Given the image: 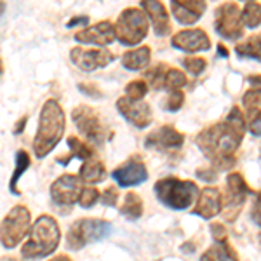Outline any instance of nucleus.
Wrapping results in <instances>:
<instances>
[{
  "instance_id": "23",
  "label": "nucleus",
  "mask_w": 261,
  "mask_h": 261,
  "mask_svg": "<svg viewBox=\"0 0 261 261\" xmlns=\"http://www.w3.org/2000/svg\"><path fill=\"white\" fill-rule=\"evenodd\" d=\"M105 176H107L105 164L101 161H94V159H89L87 162H84L81 172H79V178L84 183H99V181L105 179Z\"/></svg>"
},
{
  "instance_id": "42",
  "label": "nucleus",
  "mask_w": 261,
  "mask_h": 261,
  "mask_svg": "<svg viewBox=\"0 0 261 261\" xmlns=\"http://www.w3.org/2000/svg\"><path fill=\"white\" fill-rule=\"evenodd\" d=\"M89 23V18H87V16H82V18H73V19H70L68 23H66V27L68 28H71V27H75V24H87Z\"/></svg>"
},
{
  "instance_id": "8",
  "label": "nucleus",
  "mask_w": 261,
  "mask_h": 261,
  "mask_svg": "<svg viewBox=\"0 0 261 261\" xmlns=\"http://www.w3.org/2000/svg\"><path fill=\"white\" fill-rule=\"evenodd\" d=\"M242 11L235 2H225L214 12V27L221 37L228 40H237L242 37Z\"/></svg>"
},
{
  "instance_id": "45",
  "label": "nucleus",
  "mask_w": 261,
  "mask_h": 261,
  "mask_svg": "<svg viewBox=\"0 0 261 261\" xmlns=\"http://www.w3.org/2000/svg\"><path fill=\"white\" fill-rule=\"evenodd\" d=\"M218 53H220L221 54V56L223 58H226V56H228V50H226L225 47H223V45L220 44V45H218Z\"/></svg>"
},
{
  "instance_id": "19",
  "label": "nucleus",
  "mask_w": 261,
  "mask_h": 261,
  "mask_svg": "<svg viewBox=\"0 0 261 261\" xmlns=\"http://www.w3.org/2000/svg\"><path fill=\"white\" fill-rule=\"evenodd\" d=\"M221 207H223V199H221L220 190L214 187H207L200 192L199 202H197L195 211L193 213H195L197 216H202L204 220H211V218H214L221 211Z\"/></svg>"
},
{
  "instance_id": "20",
  "label": "nucleus",
  "mask_w": 261,
  "mask_h": 261,
  "mask_svg": "<svg viewBox=\"0 0 261 261\" xmlns=\"http://www.w3.org/2000/svg\"><path fill=\"white\" fill-rule=\"evenodd\" d=\"M141 9L150 16L151 23H153L155 33L159 37H166L171 32V21L167 16V11L162 2H155V0H146L141 2Z\"/></svg>"
},
{
  "instance_id": "31",
  "label": "nucleus",
  "mask_w": 261,
  "mask_h": 261,
  "mask_svg": "<svg viewBox=\"0 0 261 261\" xmlns=\"http://www.w3.org/2000/svg\"><path fill=\"white\" fill-rule=\"evenodd\" d=\"M167 66L166 65H157L155 68H151L148 71H145L146 73V79H148L150 86H153L155 89H161L164 87V82H166V75H167Z\"/></svg>"
},
{
  "instance_id": "24",
  "label": "nucleus",
  "mask_w": 261,
  "mask_h": 261,
  "mask_svg": "<svg viewBox=\"0 0 261 261\" xmlns=\"http://www.w3.org/2000/svg\"><path fill=\"white\" fill-rule=\"evenodd\" d=\"M120 213L127 216L129 220H138L143 214V200L138 193H125L124 202L120 205Z\"/></svg>"
},
{
  "instance_id": "21",
  "label": "nucleus",
  "mask_w": 261,
  "mask_h": 261,
  "mask_svg": "<svg viewBox=\"0 0 261 261\" xmlns=\"http://www.w3.org/2000/svg\"><path fill=\"white\" fill-rule=\"evenodd\" d=\"M150 56H151V50L148 45H141L138 49L127 50V53L122 56V65L125 66L127 70H143L148 66L150 63Z\"/></svg>"
},
{
  "instance_id": "1",
  "label": "nucleus",
  "mask_w": 261,
  "mask_h": 261,
  "mask_svg": "<svg viewBox=\"0 0 261 261\" xmlns=\"http://www.w3.org/2000/svg\"><path fill=\"white\" fill-rule=\"evenodd\" d=\"M242 138V130L235 129L228 122H221L202 130L197 136V146L214 164V167L230 169L235 164V151L241 146Z\"/></svg>"
},
{
  "instance_id": "47",
  "label": "nucleus",
  "mask_w": 261,
  "mask_h": 261,
  "mask_svg": "<svg viewBox=\"0 0 261 261\" xmlns=\"http://www.w3.org/2000/svg\"><path fill=\"white\" fill-rule=\"evenodd\" d=\"M7 261H19V259H7Z\"/></svg>"
},
{
  "instance_id": "26",
  "label": "nucleus",
  "mask_w": 261,
  "mask_h": 261,
  "mask_svg": "<svg viewBox=\"0 0 261 261\" xmlns=\"http://www.w3.org/2000/svg\"><path fill=\"white\" fill-rule=\"evenodd\" d=\"M30 155L27 153L24 150H18L16 151V169H14V174H12L11 178V183H9V188L11 192L14 193V195H19V190L16 188V185H18V181L21 176L24 174V171L30 167Z\"/></svg>"
},
{
  "instance_id": "5",
  "label": "nucleus",
  "mask_w": 261,
  "mask_h": 261,
  "mask_svg": "<svg viewBox=\"0 0 261 261\" xmlns=\"http://www.w3.org/2000/svg\"><path fill=\"white\" fill-rule=\"evenodd\" d=\"M112 231V225L108 221L96 220V218H84L75 221L66 233V246L68 249L79 251L91 242H98L108 237Z\"/></svg>"
},
{
  "instance_id": "3",
  "label": "nucleus",
  "mask_w": 261,
  "mask_h": 261,
  "mask_svg": "<svg viewBox=\"0 0 261 261\" xmlns=\"http://www.w3.org/2000/svg\"><path fill=\"white\" fill-rule=\"evenodd\" d=\"M61 239V231L53 216H40L35 221L30 233V241L23 246L21 254L27 259H42L56 251Z\"/></svg>"
},
{
  "instance_id": "25",
  "label": "nucleus",
  "mask_w": 261,
  "mask_h": 261,
  "mask_svg": "<svg viewBox=\"0 0 261 261\" xmlns=\"http://www.w3.org/2000/svg\"><path fill=\"white\" fill-rule=\"evenodd\" d=\"M235 53L242 58H251V60L261 61V33L249 37L244 44H239L235 47Z\"/></svg>"
},
{
  "instance_id": "33",
  "label": "nucleus",
  "mask_w": 261,
  "mask_h": 261,
  "mask_svg": "<svg viewBox=\"0 0 261 261\" xmlns=\"http://www.w3.org/2000/svg\"><path fill=\"white\" fill-rule=\"evenodd\" d=\"M183 65H185V68L190 71L192 75H200L202 71L205 70V65H207V61H205L204 58H185Z\"/></svg>"
},
{
  "instance_id": "16",
  "label": "nucleus",
  "mask_w": 261,
  "mask_h": 261,
  "mask_svg": "<svg viewBox=\"0 0 261 261\" xmlns=\"http://www.w3.org/2000/svg\"><path fill=\"white\" fill-rule=\"evenodd\" d=\"M171 44L176 49L187 50V53H199V50L211 49V40L207 33L202 28H192V30H181L172 37Z\"/></svg>"
},
{
  "instance_id": "27",
  "label": "nucleus",
  "mask_w": 261,
  "mask_h": 261,
  "mask_svg": "<svg viewBox=\"0 0 261 261\" xmlns=\"http://www.w3.org/2000/svg\"><path fill=\"white\" fill-rule=\"evenodd\" d=\"M242 23L247 28H258L261 23V4L247 2L242 9Z\"/></svg>"
},
{
  "instance_id": "18",
  "label": "nucleus",
  "mask_w": 261,
  "mask_h": 261,
  "mask_svg": "<svg viewBox=\"0 0 261 261\" xmlns=\"http://www.w3.org/2000/svg\"><path fill=\"white\" fill-rule=\"evenodd\" d=\"M171 9L181 24H193L207 9V4L200 0H172Z\"/></svg>"
},
{
  "instance_id": "22",
  "label": "nucleus",
  "mask_w": 261,
  "mask_h": 261,
  "mask_svg": "<svg viewBox=\"0 0 261 261\" xmlns=\"http://www.w3.org/2000/svg\"><path fill=\"white\" fill-rule=\"evenodd\" d=\"M200 261H239L233 247L228 242H218L202 254Z\"/></svg>"
},
{
  "instance_id": "14",
  "label": "nucleus",
  "mask_w": 261,
  "mask_h": 261,
  "mask_svg": "<svg viewBox=\"0 0 261 261\" xmlns=\"http://www.w3.org/2000/svg\"><path fill=\"white\" fill-rule=\"evenodd\" d=\"M115 39H117V32L110 21H99V23L75 33V40L81 42V44H96L101 45V47L110 45Z\"/></svg>"
},
{
  "instance_id": "38",
  "label": "nucleus",
  "mask_w": 261,
  "mask_h": 261,
  "mask_svg": "<svg viewBox=\"0 0 261 261\" xmlns=\"http://www.w3.org/2000/svg\"><path fill=\"white\" fill-rule=\"evenodd\" d=\"M79 89H81L84 94L91 96V98H94V99H99L101 96H103L101 89H98L94 84H79Z\"/></svg>"
},
{
  "instance_id": "32",
  "label": "nucleus",
  "mask_w": 261,
  "mask_h": 261,
  "mask_svg": "<svg viewBox=\"0 0 261 261\" xmlns=\"http://www.w3.org/2000/svg\"><path fill=\"white\" fill-rule=\"evenodd\" d=\"M226 122L228 124L233 125L235 129L242 130V133H246V117H244L242 110L239 107H233L228 113V117H226Z\"/></svg>"
},
{
  "instance_id": "44",
  "label": "nucleus",
  "mask_w": 261,
  "mask_h": 261,
  "mask_svg": "<svg viewBox=\"0 0 261 261\" xmlns=\"http://www.w3.org/2000/svg\"><path fill=\"white\" fill-rule=\"evenodd\" d=\"M24 124H27V119H23V120H19L18 124H16V127H14V134H19L21 130L24 129Z\"/></svg>"
},
{
  "instance_id": "13",
  "label": "nucleus",
  "mask_w": 261,
  "mask_h": 261,
  "mask_svg": "<svg viewBox=\"0 0 261 261\" xmlns=\"http://www.w3.org/2000/svg\"><path fill=\"white\" fill-rule=\"evenodd\" d=\"M117 110L122 113L124 119H127L134 127L145 129L151 122V108L145 101H134L129 99L127 96L117 101Z\"/></svg>"
},
{
  "instance_id": "15",
  "label": "nucleus",
  "mask_w": 261,
  "mask_h": 261,
  "mask_svg": "<svg viewBox=\"0 0 261 261\" xmlns=\"http://www.w3.org/2000/svg\"><path fill=\"white\" fill-rule=\"evenodd\" d=\"M113 179L119 183V187H136L148 179V171L140 157H133L113 171Z\"/></svg>"
},
{
  "instance_id": "46",
  "label": "nucleus",
  "mask_w": 261,
  "mask_h": 261,
  "mask_svg": "<svg viewBox=\"0 0 261 261\" xmlns=\"http://www.w3.org/2000/svg\"><path fill=\"white\" fill-rule=\"evenodd\" d=\"M50 261H71L68 256H65V254H61V256H56V258H53Z\"/></svg>"
},
{
  "instance_id": "9",
  "label": "nucleus",
  "mask_w": 261,
  "mask_h": 261,
  "mask_svg": "<svg viewBox=\"0 0 261 261\" xmlns=\"http://www.w3.org/2000/svg\"><path fill=\"white\" fill-rule=\"evenodd\" d=\"M71 119H73L77 129L81 130V134L87 141H92V143H96V145H101V143L105 141V138H107V129H105L103 122L99 120L96 110H92L91 107L81 105V107L73 108Z\"/></svg>"
},
{
  "instance_id": "12",
  "label": "nucleus",
  "mask_w": 261,
  "mask_h": 261,
  "mask_svg": "<svg viewBox=\"0 0 261 261\" xmlns=\"http://www.w3.org/2000/svg\"><path fill=\"white\" fill-rule=\"evenodd\" d=\"M81 178L73 174H63L60 176L50 187V197L56 204L61 205H71L77 200H81L82 190H81Z\"/></svg>"
},
{
  "instance_id": "37",
  "label": "nucleus",
  "mask_w": 261,
  "mask_h": 261,
  "mask_svg": "<svg viewBox=\"0 0 261 261\" xmlns=\"http://www.w3.org/2000/svg\"><path fill=\"white\" fill-rule=\"evenodd\" d=\"M249 130L254 136H261V110H254L251 113Z\"/></svg>"
},
{
  "instance_id": "11",
  "label": "nucleus",
  "mask_w": 261,
  "mask_h": 261,
  "mask_svg": "<svg viewBox=\"0 0 261 261\" xmlns=\"http://www.w3.org/2000/svg\"><path fill=\"white\" fill-rule=\"evenodd\" d=\"M71 63L77 65V68H81L86 73L105 68L115 60V56L107 49H84V47H73L70 50Z\"/></svg>"
},
{
  "instance_id": "7",
  "label": "nucleus",
  "mask_w": 261,
  "mask_h": 261,
  "mask_svg": "<svg viewBox=\"0 0 261 261\" xmlns=\"http://www.w3.org/2000/svg\"><path fill=\"white\" fill-rule=\"evenodd\" d=\"M30 230V211L24 205H16L2 221V246L12 249L23 241Z\"/></svg>"
},
{
  "instance_id": "29",
  "label": "nucleus",
  "mask_w": 261,
  "mask_h": 261,
  "mask_svg": "<svg viewBox=\"0 0 261 261\" xmlns=\"http://www.w3.org/2000/svg\"><path fill=\"white\" fill-rule=\"evenodd\" d=\"M185 84H187V75H185L183 71H179L176 68L167 70L166 82H164V87H166V89H171V92L179 91V87H183Z\"/></svg>"
},
{
  "instance_id": "40",
  "label": "nucleus",
  "mask_w": 261,
  "mask_h": 261,
  "mask_svg": "<svg viewBox=\"0 0 261 261\" xmlns=\"http://www.w3.org/2000/svg\"><path fill=\"white\" fill-rule=\"evenodd\" d=\"M211 231H213V237L216 239L218 242H225L226 241V230H225V226L220 225V223H213Z\"/></svg>"
},
{
  "instance_id": "39",
  "label": "nucleus",
  "mask_w": 261,
  "mask_h": 261,
  "mask_svg": "<svg viewBox=\"0 0 261 261\" xmlns=\"http://www.w3.org/2000/svg\"><path fill=\"white\" fill-rule=\"evenodd\" d=\"M252 221L256 223L258 226H261V192H258V195H256V200H254V205H252Z\"/></svg>"
},
{
  "instance_id": "34",
  "label": "nucleus",
  "mask_w": 261,
  "mask_h": 261,
  "mask_svg": "<svg viewBox=\"0 0 261 261\" xmlns=\"http://www.w3.org/2000/svg\"><path fill=\"white\" fill-rule=\"evenodd\" d=\"M99 199V192L96 190L94 187H87L82 190V195H81V200H79V204L82 205V207H92V205L98 202Z\"/></svg>"
},
{
  "instance_id": "41",
  "label": "nucleus",
  "mask_w": 261,
  "mask_h": 261,
  "mask_svg": "<svg viewBox=\"0 0 261 261\" xmlns=\"http://www.w3.org/2000/svg\"><path fill=\"white\" fill-rule=\"evenodd\" d=\"M197 176L199 178H202L204 181H207V183H211V181H214L218 178V174H216V171L214 169H202V171H197Z\"/></svg>"
},
{
  "instance_id": "30",
  "label": "nucleus",
  "mask_w": 261,
  "mask_h": 261,
  "mask_svg": "<svg viewBox=\"0 0 261 261\" xmlns=\"http://www.w3.org/2000/svg\"><path fill=\"white\" fill-rule=\"evenodd\" d=\"M148 92V84L143 82V81H133L125 86V96L129 99H134V101H143V98L146 96Z\"/></svg>"
},
{
  "instance_id": "17",
  "label": "nucleus",
  "mask_w": 261,
  "mask_h": 261,
  "mask_svg": "<svg viewBox=\"0 0 261 261\" xmlns=\"http://www.w3.org/2000/svg\"><path fill=\"white\" fill-rule=\"evenodd\" d=\"M185 141V136L179 133L178 129H174L172 125H162L161 129H155L146 136L145 146L148 148H157V150H172L179 148Z\"/></svg>"
},
{
  "instance_id": "4",
  "label": "nucleus",
  "mask_w": 261,
  "mask_h": 261,
  "mask_svg": "<svg viewBox=\"0 0 261 261\" xmlns=\"http://www.w3.org/2000/svg\"><path fill=\"white\" fill-rule=\"evenodd\" d=\"M157 199L174 211H185L195 200L199 188L192 181H185L179 178H164L155 183Z\"/></svg>"
},
{
  "instance_id": "35",
  "label": "nucleus",
  "mask_w": 261,
  "mask_h": 261,
  "mask_svg": "<svg viewBox=\"0 0 261 261\" xmlns=\"http://www.w3.org/2000/svg\"><path fill=\"white\" fill-rule=\"evenodd\" d=\"M185 103V94L181 91H172L166 99V108L169 112H178Z\"/></svg>"
},
{
  "instance_id": "43",
  "label": "nucleus",
  "mask_w": 261,
  "mask_h": 261,
  "mask_svg": "<svg viewBox=\"0 0 261 261\" xmlns=\"http://www.w3.org/2000/svg\"><path fill=\"white\" fill-rule=\"evenodd\" d=\"M247 81H249V84L252 86V89L261 91V75H251Z\"/></svg>"
},
{
  "instance_id": "2",
  "label": "nucleus",
  "mask_w": 261,
  "mask_h": 261,
  "mask_svg": "<svg viewBox=\"0 0 261 261\" xmlns=\"http://www.w3.org/2000/svg\"><path fill=\"white\" fill-rule=\"evenodd\" d=\"M65 112L56 99H47L42 107L39 129L33 141V151L37 159H44L56 148L65 134Z\"/></svg>"
},
{
  "instance_id": "6",
  "label": "nucleus",
  "mask_w": 261,
  "mask_h": 261,
  "mask_svg": "<svg viewBox=\"0 0 261 261\" xmlns=\"http://www.w3.org/2000/svg\"><path fill=\"white\" fill-rule=\"evenodd\" d=\"M117 39L124 45H136L148 33V18L138 7H127L120 12L115 24Z\"/></svg>"
},
{
  "instance_id": "28",
  "label": "nucleus",
  "mask_w": 261,
  "mask_h": 261,
  "mask_svg": "<svg viewBox=\"0 0 261 261\" xmlns=\"http://www.w3.org/2000/svg\"><path fill=\"white\" fill-rule=\"evenodd\" d=\"M66 141H68V146L71 150L70 159H87V161H89V159L92 157V148L89 145H86L84 141L79 140V138L70 136Z\"/></svg>"
},
{
  "instance_id": "10",
  "label": "nucleus",
  "mask_w": 261,
  "mask_h": 261,
  "mask_svg": "<svg viewBox=\"0 0 261 261\" xmlns=\"http://www.w3.org/2000/svg\"><path fill=\"white\" fill-rule=\"evenodd\" d=\"M246 179L239 172H231L226 178V204H225V218L233 221L241 213V207L246 202V197L249 193Z\"/></svg>"
},
{
  "instance_id": "36",
  "label": "nucleus",
  "mask_w": 261,
  "mask_h": 261,
  "mask_svg": "<svg viewBox=\"0 0 261 261\" xmlns=\"http://www.w3.org/2000/svg\"><path fill=\"white\" fill-rule=\"evenodd\" d=\"M101 200H103V204L108 205V207H115L117 202H119V192H117V188L115 187L107 188L103 197H101Z\"/></svg>"
}]
</instances>
